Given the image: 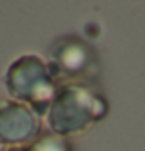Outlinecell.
<instances>
[{"label": "cell", "mask_w": 145, "mask_h": 151, "mask_svg": "<svg viewBox=\"0 0 145 151\" xmlns=\"http://www.w3.org/2000/svg\"><path fill=\"white\" fill-rule=\"evenodd\" d=\"M107 115V100L82 82L63 84L48 107V126L56 136L82 134Z\"/></svg>", "instance_id": "obj_1"}, {"label": "cell", "mask_w": 145, "mask_h": 151, "mask_svg": "<svg viewBox=\"0 0 145 151\" xmlns=\"http://www.w3.org/2000/svg\"><path fill=\"white\" fill-rule=\"evenodd\" d=\"M33 151H73L71 145L67 144V140L61 136H56V134H48V136L36 140L33 145H31Z\"/></svg>", "instance_id": "obj_5"}, {"label": "cell", "mask_w": 145, "mask_h": 151, "mask_svg": "<svg viewBox=\"0 0 145 151\" xmlns=\"http://www.w3.org/2000/svg\"><path fill=\"white\" fill-rule=\"evenodd\" d=\"M6 86L19 103L29 105L36 113L48 111L57 94V82L38 55H23L15 59L6 73Z\"/></svg>", "instance_id": "obj_2"}, {"label": "cell", "mask_w": 145, "mask_h": 151, "mask_svg": "<svg viewBox=\"0 0 145 151\" xmlns=\"http://www.w3.org/2000/svg\"><path fill=\"white\" fill-rule=\"evenodd\" d=\"M40 132V117L34 109L19 101H0V144L19 147Z\"/></svg>", "instance_id": "obj_4"}, {"label": "cell", "mask_w": 145, "mask_h": 151, "mask_svg": "<svg viewBox=\"0 0 145 151\" xmlns=\"http://www.w3.org/2000/svg\"><path fill=\"white\" fill-rule=\"evenodd\" d=\"M6 151H33V149H31V147H10Z\"/></svg>", "instance_id": "obj_6"}, {"label": "cell", "mask_w": 145, "mask_h": 151, "mask_svg": "<svg viewBox=\"0 0 145 151\" xmlns=\"http://www.w3.org/2000/svg\"><path fill=\"white\" fill-rule=\"evenodd\" d=\"M94 65H96L94 52L80 38L63 37L56 40L50 48L48 69L56 82L73 84L78 78L88 77Z\"/></svg>", "instance_id": "obj_3"}]
</instances>
